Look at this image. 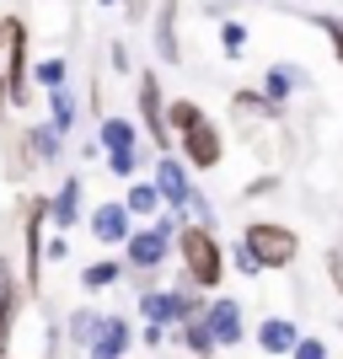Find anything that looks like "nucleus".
<instances>
[{
	"mask_svg": "<svg viewBox=\"0 0 343 359\" xmlns=\"http://www.w3.org/2000/svg\"><path fill=\"white\" fill-rule=\"evenodd\" d=\"M177 257H182V269H188V279H194L199 290H215L225 279V252H220V241H215L209 225L177 231Z\"/></svg>",
	"mask_w": 343,
	"mask_h": 359,
	"instance_id": "1",
	"label": "nucleus"
},
{
	"mask_svg": "<svg viewBox=\"0 0 343 359\" xmlns=\"http://www.w3.org/2000/svg\"><path fill=\"white\" fill-rule=\"evenodd\" d=\"M0 81H6V97L11 107L32 102L27 91V27H22V16H0Z\"/></svg>",
	"mask_w": 343,
	"mask_h": 359,
	"instance_id": "2",
	"label": "nucleus"
},
{
	"mask_svg": "<svg viewBox=\"0 0 343 359\" xmlns=\"http://www.w3.org/2000/svg\"><path fill=\"white\" fill-rule=\"evenodd\" d=\"M241 241L253 247V257L263 263V269H290L295 252H300V236L290 231V225H279V220H253Z\"/></svg>",
	"mask_w": 343,
	"mask_h": 359,
	"instance_id": "3",
	"label": "nucleus"
},
{
	"mask_svg": "<svg viewBox=\"0 0 343 359\" xmlns=\"http://www.w3.org/2000/svg\"><path fill=\"white\" fill-rule=\"evenodd\" d=\"M140 311H145V322H188V316L199 311V300H194V290H145V300H140Z\"/></svg>",
	"mask_w": 343,
	"mask_h": 359,
	"instance_id": "4",
	"label": "nucleus"
},
{
	"mask_svg": "<svg viewBox=\"0 0 343 359\" xmlns=\"http://www.w3.org/2000/svg\"><path fill=\"white\" fill-rule=\"evenodd\" d=\"M140 123H145V135L156 140V145H172V123H166V97H161V81L156 75H140Z\"/></svg>",
	"mask_w": 343,
	"mask_h": 359,
	"instance_id": "5",
	"label": "nucleus"
},
{
	"mask_svg": "<svg viewBox=\"0 0 343 359\" xmlns=\"http://www.w3.org/2000/svg\"><path fill=\"white\" fill-rule=\"evenodd\" d=\"M156 188H161V198H166V210H188V198H194V182H188V166L172 156V150H161L156 156Z\"/></svg>",
	"mask_w": 343,
	"mask_h": 359,
	"instance_id": "6",
	"label": "nucleus"
},
{
	"mask_svg": "<svg viewBox=\"0 0 343 359\" xmlns=\"http://www.w3.org/2000/svg\"><path fill=\"white\" fill-rule=\"evenodd\" d=\"M177 140H182V150H188V166H199V172H215V166H220L225 145H220V135H215L209 118H199L194 129H182Z\"/></svg>",
	"mask_w": 343,
	"mask_h": 359,
	"instance_id": "7",
	"label": "nucleus"
},
{
	"mask_svg": "<svg viewBox=\"0 0 343 359\" xmlns=\"http://www.w3.org/2000/svg\"><path fill=\"white\" fill-rule=\"evenodd\" d=\"M123 247H129V263H135L140 273H150V269H161V263H166V247H172V236H161V231L150 225V231H135Z\"/></svg>",
	"mask_w": 343,
	"mask_h": 359,
	"instance_id": "8",
	"label": "nucleus"
},
{
	"mask_svg": "<svg viewBox=\"0 0 343 359\" xmlns=\"http://www.w3.org/2000/svg\"><path fill=\"white\" fill-rule=\"evenodd\" d=\"M91 236L107 241V247H123V241L135 236V231H129V204H97V215H91Z\"/></svg>",
	"mask_w": 343,
	"mask_h": 359,
	"instance_id": "9",
	"label": "nucleus"
},
{
	"mask_svg": "<svg viewBox=\"0 0 343 359\" xmlns=\"http://www.w3.org/2000/svg\"><path fill=\"white\" fill-rule=\"evenodd\" d=\"M129 338H135V332H129L123 316H102V327H97V338H91L86 354L91 359H123L129 354Z\"/></svg>",
	"mask_w": 343,
	"mask_h": 359,
	"instance_id": "10",
	"label": "nucleus"
},
{
	"mask_svg": "<svg viewBox=\"0 0 343 359\" xmlns=\"http://www.w3.org/2000/svg\"><path fill=\"white\" fill-rule=\"evenodd\" d=\"M16 306H22V290H16L11 263L0 257V359L11 354V322H16Z\"/></svg>",
	"mask_w": 343,
	"mask_h": 359,
	"instance_id": "11",
	"label": "nucleus"
},
{
	"mask_svg": "<svg viewBox=\"0 0 343 359\" xmlns=\"http://www.w3.org/2000/svg\"><path fill=\"white\" fill-rule=\"evenodd\" d=\"M204 316L215 327V338H220V348L241 344V300H215V306H204Z\"/></svg>",
	"mask_w": 343,
	"mask_h": 359,
	"instance_id": "12",
	"label": "nucleus"
},
{
	"mask_svg": "<svg viewBox=\"0 0 343 359\" xmlns=\"http://www.w3.org/2000/svg\"><path fill=\"white\" fill-rule=\"evenodd\" d=\"M156 54L177 65V0H156Z\"/></svg>",
	"mask_w": 343,
	"mask_h": 359,
	"instance_id": "13",
	"label": "nucleus"
},
{
	"mask_svg": "<svg viewBox=\"0 0 343 359\" xmlns=\"http://www.w3.org/2000/svg\"><path fill=\"white\" fill-rule=\"evenodd\" d=\"M182 348H188V354H199V359H209L215 348H220V338H215V327H209L204 306H199V311L182 322Z\"/></svg>",
	"mask_w": 343,
	"mask_h": 359,
	"instance_id": "14",
	"label": "nucleus"
},
{
	"mask_svg": "<svg viewBox=\"0 0 343 359\" xmlns=\"http://www.w3.org/2000/svg\"><path fill=\"white\" fill-rule=\"evenodd\" d=\"M231 113H236V123H269L274 113H279V102L263 97V91H236V97H231Z\"/></svg>",
	"mask_w": 343,
	"mask_h": 359,
	"instance_id": "15",
	"label": "nucleus"
},
{
	"mask_svg": "<svg viewBox=\"0 0 343 359\" xmlns=\"http://www.w3.org/2000/svg\"><path fill=\"white\" fill-rule=\"evenodd\" d=\"M48 215H54V225H81V177L60 182V194L48 198Z\"/></svg>",
	"mask_w": 343,
	"mask_h": 359,
	"instance_id": "16",
	"label": "nucleus"
},
{
	"mask_svg": "<svg viewBox=\"0 0 343 359\" xmlns=\"http://www.w3.org/2000/svg\"><path fill=\"white\" fill-rule=\"evenodd\" d=\"M295 344H300V332L290 327L284 316H269V322L257 327V348H263V354H290Z\"/></svg>",
	"mask_w": 343,
	"mask_h": 359,
	"instance_id": "17",
	"label": "nucleus"
},
{
	"mask_svg": "<svg viewBox=\"0 0 343 359\" xmlns=\"http://www.w3.org/2000/svg\"><path fill=\"white\" fill-rule=\"evenodd\" d=\"M300 81H306V75H300L295 65H274V70L263 75V97H274V102L284 107V102H290V97L300 91Z\"/></svg>",
	"mask_w": 343,
	"mask_h": 359,
	"instance_id": "18",
	"label": "nucleus"
},
{
	"mask_svg": "<svg viewBox=\"0 0 343 359\" xmlns=\"http://www.w3.org/2000/svg\"><path fill=\"white\" fill-rule=\"evenodd\" d=\"M135 135H140V129H135L129 118H102V135H97V140L107 145V156H140V150H135Z\"/></svg>",
	"mask_w": 343,
	"mask_h": 359,
	"instance_id": "19",
	"label": "nucleus"
},
{
	"mask_svg": "<svg viewBox=\"0 0 343 359\" xmlns=\"http://www.w3.org/2000/svg\"><path fill=\"white\" fill-rule=\"evenodd\" d=\"M27 140H32V150H38V161H43V166L60 161V150H65V129H60V123H38V129H27Z\"/></svg>",
	"mask_w": 343,
	"mask_h": 359,
	"instance_id": "20",
	"label": "nucleus"
},
{
	"mask_svg": "<svg viewBox=\"0 0 343 359\" xmlns=\"http://www.w3.org/2000/svg\"><path fill=\"white\" fill-rule=\"evenodd\" d=\"M6 145H11V177H27L32 161H38V150H32L27 129H22V135H6Z\"/></svg>",
	"mask_w": 343,
	"mask_h": 359,
	"instance_id": "21",
	"label": "nucleus"
},
{
	"mask_svg": "<svg viewBox=\"0 0 343 359\" xmlns=\"http://www.w3.org/2000/svg\"><path fill=\"white\" fill-rule=\"evenodd\" d=\"M161 204H166V198H161L156 182H135V188H129V215H156Z\"/></svg>",
	"mask_w": 343,
	"mask_h": 359,
	"instance_id": "22",
	"label": "nucleus"
},
{
	"mask_svg": "<svg viewBox=\"0 0 343 359\" xmlns=\"http://www.w3.org/2000/svg\"><path fill=\"white\" fill-rule=\"evenodd\" d=\"M119 273H123V263H91V269L81 273V285L86 290H107V285H119Z\"/></svg>",
	"mask_w": 343,
	"mask_h": 359,
	"instance_id": "23",
	"label": "nucleus"
},
{
	"mask_svg": "<svg viewBox=\"0 0 343 359\" xmlns=\"http://www.w3.org/2000/svg\"><path fill=\"white\" fill-rule=\"evenodd\" d=\"M97 327H102V316H91V311H75V316H70V338H75V348H91Z\"/></svg>",
	"mask_w": 343,
	"mask_h": 359,
	"instance_id": "24",
	"label": "nucleus"
},
{
	"mask_svg": "<svg viewBox=\"0 0 343 359\" xmlns=\"http://www.w3.org/2000/svg\"><path fill=\"white\" fill-rule=\"evenodd\" d=\"M48 107H54V123H60V129H70V123H75V97L65 86H48Z\"/></svg>",
	"mask_w": 343,
	"mask_h": 359,
	"instance_id": "25",
	"label": "nucleus"
},
{
	"mask_svg": "<svg viewBox=\"0 0 343 359\" xmlns=\"http://www.w3.org/2000/svg\"><path fill=\"white\" fill-rule=\"evenodd\" d=\"M199 118H204V113H199L194 102H182V97H177L172 107H166V123H172V135H182V129H194Z\"/></svg>",
	"mask_w": 343,
	"mask_h": 359,
	"instance_id": "26",
	"label": "nucleus"
},
{
	"mask_svg": "<svg viewBox=\"0 0 343 359\" xmlns=\"http://www.w3.org/2000/svg\"><path fill=\"white\" fill-rule=\"evenodd\" d=\"M311 22L332 38V54H338V65H343V22H338V16H311Z\"/></svg>",
	"mask_w": 343,
	"mask_h": 359,
	"instance_id": "27",
	"label": "nucleus"
},
{
	"mask_svg": "<svg viewBox=\"0 0 343 359\" xmlns=\"http://www.w3.org/2000/svg\"><path fill=\"white\" fill-rule=\"evenodd\" d=\"M220 43H225V54H241V43H247V27H241V22H225V27H220Z\"/></svg>",
	"mask_w": 343,
	"mask_h": 359,
	"instance_id": "28",
	"label": "nucleus"
},
{
	"mask_svg": "<svg viewBox=\"0 0 343 359\" xmlns=\"http://www.w3.org/2000/svg\"><path fill=\"white\" fill-rule=\"evenodd\" d=\"M38 86H65V60H43L38 65Z\"/></svg>",
	"mask_w": 343,
	"mask_h": 359,
	"instance_id": "29",
	"label": "nucleus"
},
{
	"mask_svg": "<svg viewBox=\"0 0 343 359\" xmlns=\"http://www.w3.org/2000/svg\"><path fill=\"white\" fill-rule=\"evenodd\" d=\"M290 359H328V348H322V338H300V344L290 348Z\"/></svg>",
	"mask_w": 343,
	"mask_h": 359,
	"instance_id": "30",
	"label": "nucleus"
},
{
	"mask_svg": "<svg viewBox=\"0 0 343 359\" xmlns=\"http://www.w3.org/2000/svg\"><path fill=\"white\" fill-rule=\"evenodd\" d=\"M140 338H145V348H161V344H166V327H161V322H145V332H140Z\"/></svg>",
	"mask_w": 343,
	"mask_h": 359,
	"instance_id": "31",
	"label": "nucleus"
},
{
	"mask_svg": "<svg viewBox=\"0 0 343 359\" xmlns=\"http://www.w3.org/2000/svg\"><path fill=\"white\" fill-rule=\"evenodd\" d=\"M328 279L332 290H343V252H328Z\"/></svg>",
	"mask_w": 343,
	"mask_h": 359,
	"instance_id": "32",
	"label": "nucleus"
},
{
	"mask_svg": "<svg viewBox=\"0 0 343 359\" xmlns=\"http://www.w3.org/2000/svg\"><path fill=\"white\" fill-rule=\"evenodd\" d=\"M123 11H129V22H145V16H150V0H123Z\"/></svg>",
	"mask_w": 343,
	"mask_h": 359,
	"instance_id": "33",
	"label": "nucleus"
},
{
	"mask_svg": "<svg viewBox=\"0 0 343 359\" xmlns=\"http://www.w3.org/2000/svg\"><path fill=\"white\" fill-rule=\"evenodd\" d=\"M156 231H161V236H177V210H166L161 220H156Z\"/></svg>",
	"mask_w": 343,
	"mask_h": 359,
	"instance_id": "34",
	"label": "nucleus"
},
{
	"mask_svg": "<svg viewBox=\"0 0 343 359\" xmlns=\"http://www.w3.org/2000/svg\"><path fill=\"white\" fill-rule=\"evenodd\" d=\"M102 6H113V0H102Z\"/></svg>",
	"mask_w": 343,
	"mask_h": 359,
	"instance_id": "35",
	"label": "nucleus"
},
{
	"mask_svg": "<svg viewBox=\"0 0 343 359\" xmlns=\"http://www.w3.org/2000/svg\"><path fill=\"white\" fill-rule=\"evenodd\" d=\"M204 6H209V0H204Z\"/></svg>",
	"mask_w": 343,
	"mask_h": 359,
	"instance_id": "36",
	"label": "nucleus"
}]
</instances>
